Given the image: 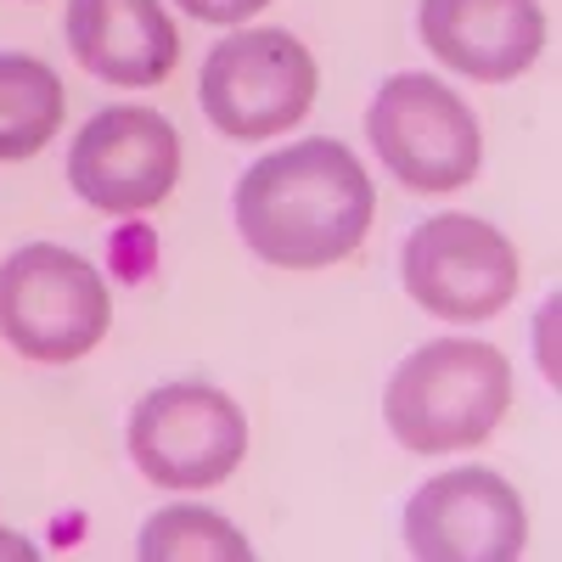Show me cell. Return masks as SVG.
<instances>
[{
    "instance_id": "6da1fadb",
    "label": "cell",
    "mask_w": 562,
    "mask_h": 562,
    "mask_svg": "<svg viewBox=\"0 0 562 562\" xmlns=\"http://www.w3.org/2000/svg\"><path fill=\"white\" fill-rule=\"evenodd\" d=\"M378 192L344 140H299L259 158L237 186L243 243L276 270H326L360 254Z\"/></svg>"
},
{
    "instance_id": "7a4b0ae2",
    "label": "cell",
    "mask_w": 562,
    "mask_h": 562,
    "mask_svg": "<svg viewBox=\"0 0 562 562\" xmlns=\"http://www.w3.org/2000/svg\"><path fill=\"white\" fill-rule=\"evenodd\" d=\"M512 405V366L501 349L473 338L422 344L383 394V416L411 456L479 450Z\"/></svg>"
},
{
    "instance_id": "3957f363",
    "label": "cell",
    "mask_w": 562,
    "mask_h": 562,
    "mask_svg": "<svg viewBox=\"0 0 562 562\" xmlns=\"http://www.w3.org/2000/svg\"><path fill=\"white\" fill-rule=\"evenodd\" d=\"M113 299L90 259L34 243L0 265V338L23 360L68 366L108 338Z\"/></svg>"
},
{
    "instance_id": "277c9868",
    "label": "cell",
    "mask_w": 562,
    "mask_h": 562,
    "mask_svg": "<svg viewBox=\"0 0 562 562\" xmlns=\"http://www.w3.org/2000/svg\"><path fill=\"white\" fill-rule=\"evenodd\" d=\"M315 90L321 74L304 40H293L288 29H243L209 52L198 102L225 140H265L304 124Z\"/></svg>"
},
{
    "instance_id": "5b68a950",
    "label": "cell",
    "mask_w": 562,
    "mask_h": 562,
    "mask_svg": "<svg viewBox=\"0 0 562 562\" xmlns=\"http://www.w3.org/2000/svg\"><path fill=\"white\" fill-rule=\"evenodd\" d=\"M366 135L394 180H405L422 198L461 192L484 164L473 108L428 74H394L366 113Z\"/></svg>"
},
{
    "instance_id": "8992f818",
    "label": "cell",
    "mask_w": 562,
    "mask_h": 562,
    "mask_svg": "<svg viewBox=\"0 0 562 562\" xmlns=\"http://www.w3.org/2000/svg\"><path fill=\"white\" fill-rule=\"evenodd\" d=\"M130 456L158 490H214L248 456V422L237 400L209 383L153 389L130 416Z\"/></svg>"
},
{
    "instance_id": "52a82bcc",
    "label": "cell",
    "mask_w": 562,
    "mask_h": 562,
    "mask_svg": "<svg viewBox=\"0 0 562 562\" xmlns=\"http://www.w3.org/2000/svg\"><path fill=\"white\" fill-rule=\"evenodd\" d=\"M405 293L439 321H490L518 293V248L473 214L422 220L405 243Z\"/></svg>"
},
{
    "instance_id": "ba28073f",
    "label": "cell",
    "mask_w": 562,
    "mask_h": 562,
    "mask_svg": "<svg viewBox=\"0 0 562 562\" xmlns=\"http://www.w3.org/2000/svg\"><path fill=\"white\" fill-rule=\"evenodd\" d=\"M405 546L422 562H512L529 546L524 495L490 467H456L405 506Z\"/></svg>"
},
{
    "instance_id": "9c48e42d",
    "label": "cell",
    "mask_w": 562,
    "mask_h": 562,
    "mask_svg": "<svg viewBox=\"0 0 562 562\" xmlns=\"http://www.w3.org/2000/svg\"><path fill=\"white\" fill-rule=\"evenodd\" d=\"M68 180L102 214H147L180 180V135L153 108H108L74 135Z\"/></svg>"
},
{
    "instance_id": "30bf717a",
    "label": "cell",
    "mask_w": 562,
    "mask_h": 562,
    "mask_svg": "<svg viewBox=\"0 0 562 562\" xmlns=\"http://www.w3.org/2000/svg\"><path fill=\"white\" fill-rule=\"evenodd\" d=\"M422 45L456 74L506 85L535 68L546 45L540 0H422Z\"/></svg>"
},
{
    "instance_id": "8fae6325",
    "label": "cell",
    "mask_w": 562,
    "mask_h": 562,
    "mask_svg": "<svg viewBox=\"0 0 562 562\" xmlns=\"http://www.w3.org/2000/svg\"><path fill=\"white\" fill-rule=\"evenodd\" d=\"M68 45L102 85L147 90L180 63V34L164 0H68Z\"/></svg>"
},
{
    "instance_id": "7c38bea8",
    "label": "cell",
    "mask_w": 562,
    "mask_h": 562,
    "mask_svg": "<svg viewBox=\"0 0 562 562\" xmlns=\"http://www.w3.org/2000/svg\"><path fill=\"white\" fill-rule=\"evenodd\" d=\"M63 79L40 57L0 52V164L45 153V140L63 130Z\"/></svg>"
},
{
    "instance_id": "4fadbf2b",
    "label": "cell",
    "mask_w": 562,
    "mask_h": 562,
    "mask_svg": "<svg viewBox=\"0 0 562 562\" xmlns=\"http://www.w3.org/2000/svg\"><path fill=\"white\" fill-rule=\"evenodd\" d=\"M140 557L147 562H186V557H203V562H243L254 557L248 540L237 535V524L214 518L209 506H169L140 529Z\"/></svg>"
},
{
    "instance_id": "5bb4252c",
    "label": "cell",
    "mask_w": 562,
    "mask_h": 562,
    "mask_svg": "<svg viewBox=\"0 0 562 562\" xmlns=\"http://www.w3.org/2000/svg\"><path fill=\"white\" fill-rule=\"evenodd\" d=\"M175 7L198 23H248L254 12L270 7V0H175Z\"/></svg>"
},
{
    "instance_id": "9a60e30c",
    "label": "cell",
    "mask_w": 562,
    "mask_h": 562,
    "mask_svg": "<svg viewBox=\"0 0 562 562\" xmlns=\"http://www.w3.org/2000/svg\"><path fill=\"white\" fill-rule=\"evenodd\" d=\"M0 551H12V557H29V546H18V535L0 529Z\"/></svg>"
}]
</instances>
